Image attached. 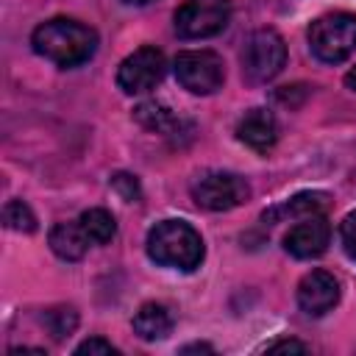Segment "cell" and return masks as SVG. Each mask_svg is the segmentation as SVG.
<instances>
[{"mask_svg": "<svg viewBox=\"0 0 356 356\" xmlns=\"http://www.w3.org/2000/svg\"><path fill=\"white\" fill-rule=\"evenodd\" d=\"M31 44H33V53H39L42 58L70 70L95 56L97 31L70 17H53L36 25V31L31 33Z\"/></svg>", "mask_w": 356, "mask_h": 356, "instance_id": "6da1fadb", "label": "cell"}, {"mask_svg": "<svg viewBox=\"0 0 356 356\" xmlns=\"http://www.w3.org/2000/svg\"><path fill=\"white\" fill-rule=\"evenodd\" d=\"M147 256L161 264V267H172L181 273H192L195 267H200L206 248H203V236L197 234L195 225H189L186 220H161L147 231Z\"/></svg>", "mask_w": 356, "mask_h": 356, "instance_id": "7a4b0ae2", "label": "cell"}, {"mask_svg": "<svg viewBox=\"0 0 356 356\" xmlns=\"http://www.w3.org/2000/svg\"><path fill=\"white\" fill-rule=\"evenodd\" d=\"M309 47L323 64H339L356 50V14L331 11L309 25Z\"/></svg>", "mask_w": 356, "mask_h": 356, "instance_id": "3957f363", "label": "cell"}, {"mask_svg": "<svg viewBox=\"0 0 356 356\" xmlns=\"http://www.w3.org/2000/svg\"><path fill=\"white\" fill-rule=\"evenodd\" d=\"M286 64V44L275 28H259L242 50V72L250 83L273 81Z\"/></svg>", "mask_w": 356, "mask_h": 356, "instance_id": "277c9868", "label": "cell"}, {"mask_svg": "<svg viewBox=\"0 0 356 356\" xmlns=\"http://www.w3.org/2000/svg\"><path fill=\"white\" fill-rule=\"evenodd\" d=\"M178 83L192 95H211L225 81V64L214 50H184L172 61Z\"/></svg>", "mask_w": 356, "mask_h": 356, "instance_id": "5b68a950", "label": "cell"}, {"mask_svg": "<svg viewBox=\"0 0 356 356\" xmlns=\"http://www.w3.org/2000/svg\"><path fill=\"white\" fill-rule=\"evenodd\" d=\"M231 19V0H184L175 11V33L181 39L217 36Z\"/></svg>", "mask_w": 356, "mask_h": 356, "instance_id": "8992f818", "label": "cell"}, {"mask_svg": "<svg viewBox=\"0 0 356 356\" xmlns=\"http://www.w3.org/2000/svg\"><path fill=\"white\" fill-rule=\"evenodd\" d=\"M248 197H250L248 181L234 172L211 170V172L197 175V181L192 184V200L209 211H231L242 206Z\"/></svg>", "mask_w": 356, "mask_h": 356, "instance_id": "52a82bcc", "label": "cell"}, {"mask_svg": "<svg viewBox=\"0 0 356 356\" xmlns=\"http://www.w3.org/2000/svg\"><path fill=\"white\" fill-rule=\"evenodd\" d=\"M164 70H167L164 53L153 44H145V47H139V50H134L131 56L122 58V64L117 70V86L125 95L150 92L164 78Z\"/></svg>", "mask_w": 356, "mask_h": 356, "instance_id": "ba28073f", "label": "cell"}, {"mask_svg": "<svg viewBox=\"0 0 356 356\" xmlns=\"http://www.w3.org/2000/svg\"><path fill=\"white\" fill-rule=\"evenodd\" d=\"M331 242V225L323 214H309L295 222L284 236V250L295 259H317Z\"/></svg>", "mask_w": 356, "mask_h": 356, "instance_id": "9c48e42d", "label": "cell"}, {"mask_svg": "<svg viewBox=\"0 0 356 356\" xmlns=\"http://www.w3.org/2000/svg\"><path fill=\"white\" fill-rule=\"evenodd\" d=\"M339 303V281L328 270H312L298 284V306L309 317H323Z\"/></svg>", "mask_w": 356, "mask_h": 356, "instance_id": "30bf717a", "label": "cell"}, {"mask_svg": "<svg viewBox=\"0 0 356 356\" xmlns=\"http://www.w3.org/2000/svg\"><path fill=\"white\" fill-rule=\"evenodd\" d=\"M236 139L256 153L273 150V145L278 142V122H275L273 111L270 108L245 111V117L236 122Z\"/></svg>", "mask_w": 356, "mask_h": 356, "instance_id": "8fae6325", "label": "cell"}, {"mask_svg": "<svg viewBox=\"0 0 356 356\" xmlns=\"http://www.w3.org/2000/svg\"><path fill=\"white\" fill-rule=\"evenodd\" d=\"M172 325H175V317L170 312V306L164 303H142L139 312L134 314V331L139 339L145 342H156V339H164L172 334Z\"/></svg>", "mask_w": 356, "mask_h": 356, "instance_id": "7c38bea8", "label": "cell"}, {"mask_svg": "<svg viewBox=\"0 0 356 356\" xmlns=\"http://www.w3.org/2000/svg\"><path fill=\"white\" fill-rule=\"evenodd\" d=\"M47 242H50V250L64 261H81L89 248V239L81 222H56L47 234Z\"/></svg>", "mask_w": 356, "mask_h": 356, "instance_id": "4fadbf2b", "label": "cell"}, {"mask_svg": "<svg viewBox=\"0 0 356 356\" xmlns=\"http://www.w3.org/2000/svg\"><path fill=\"white\" fill-rule=\"evenodd\" d=\"M134 120H136L142 128L156 131V134H164V136H172V134L184 125L181 117H178L170 106H164V103H159V100H145V103H139V106L134 108Z\"/></svg>", "mask_w": 356, "mask_h": 356, "instance_id": "5bb4252c", "label": "cell"}, {"mask_svg": "<svg viewBox=\"0 0 356 356\" xmlns=\"http://www.w3.org/2000/svg\"><path fill=\"white\" fill-rule=\"evenodd\" d=\"M325 206H328V195L325 192H298L286 203L264 211L261 220L273 222V220H281V217H309V214H320Z\"/></svg>", "mask_w": 356, "mask_h": 356, "instance_id": "9a60e30c", "label": "cell"}, {"mask_svg": "<svg viewBox=\"0 0 356 356\" xmlns=\"http://www.w3.org/2000/svg\"><path fill=\"white\" fill-rule=\"evenodd\" d=\"M78 222H81L89 245H108L117 234V222H114L111 211H106V209H86L78 217Z\"/></svg>", "mask_w": 356, "mask_h": 356, "instance_id": "2e32d148", "label": "cell"}, {"mask_svg": "<svg viewBox=\"0 0 356 356\" xmlns=\"http://www.w3.org/2000/svg\"><path fill=\"white\" fill-rule=\"evenodd\" d=\"M42 325L47 328V334L56 339V342H64L75 334L78 328V312L72 306H53L42 314Z\"/></svg>", "mask_w": 356, "mask_h": 356, "instance_id": "e0dca14e", "label": "cell"}, {"mask_svg": "<svg viewBox=\"0 0 356 356\" xmlns=\"http://www.w3.org/2000/svg\"><path fill=\"white\" fill-rule=\"evenodd\" d=\"M3 222H6V228L19 231V234H33V231H36V214H33L31 206L22 203V200H8V203H6V209H3Z\"/></svg>", "mask_w": 356, "mask_h": 356, "instance_id": "ac0fdd59", "label": "cell"}, {"mask_svg": "<svg viewBox=\"0 0 356 356\" xmlns=\"http://www.w3.org/2000/svg\"><path fill=\"white\" fill-rule=\"evenodd\" d=\"M108 184L120 195V200H125V203H139L142 200V186H139V178L136 175H131V172H114Z\"/></svg>", "mask_w": 356, "mask_h": 356, "instance_id": "d6986e66", "label": "cell"}, {"mask_svg": "<svg viewBox=\"0 0 356 356\" xmlns=\"http://www.w3.org/2000/svg\"><path fill=\"white\" fill-rule=\"evenodd\" d=\"M339 242H342V250L345 256L356 264V211H348L339 222Z\"/></svg>", "mask_w": 356, "mask_h": 356, "instance_id": "ffe728a7", "label": "cell"}, {"mask_svg": "<svg viewBox=\"0 0 356 356\" xmlns=\"http://www.w3.org/2000/svg\"><path fill=\"white\" fill-rule=\"evenodd\" d=\"M75 353H78V356H83V353H89V356H95V353H100V356H114L117 348H114L108 339H103V337H89V339H83V342L75 348Z\"/></svg>", "mask_w": 356, "mask_h": 356, "instance_id": "44dd1931", "label": "cell"}, {"mask_svg": "<svg viewBox=\"0 0 356 356\" xmlns=\"http://www.w3.org/2000/svg\"><path fill=\"white\" fill-rule=\"evenodd\" d=\"M267 350H270V353H286V350L306 353V350H309V345H306V342H298V339H275V342H270V345H267Z\"/></svg>", "mask_w": 356, "mask_h": 356, "instance_id": "7402d4cb", "label": "cell"}, {"mask_svg": "<svg viewBox=\"0 0 356 356\" xmlns=\"http://www.w3.org/2000/svg\"><path fill=\"white\" fill-rule=\"evenodd\" d=\"M181 353H214V348H211V345H206V342H195V345L181 348Z\"/></svg>", "mask_w": 356, "mask_h": 356, "instance_id": "603a6c76", "label": "cell"}, {"mask_svg": "<svg viewBox=\"0 0 356 356\" xmlns=\"http://www.w3.org/2000/svg\"><path fill=\"white\" fill-rule=\"evenodd\" d=\"M22 353H44V350H42V348H22V345L8 350V356H22Z\"/></svg>", "mask_w": 356, "mask_h": 356, "instance_id": "cb8c5ba5", "label": "cell"}, {"mask_svg": "<svg viewBox=\"0 0 356 356\" xmlns=\"http://www.w3.org/2000/svg\"><path fill=\"white\" fill-rule=\"evenodd\" d=\"M345 86H348L350 92H356V67H353V70L345 75Z\"/></svg>", "mask_w": 356, "mask_h": 356, "instance_id": "d4e9b609", "label": "cell"}, {"mask_svg": "<svg viewBox=\"0 0 356 356\" xmlns=\"http://www.w3.org/2000/svg\"><path fill=\"white\" fill-rule=\"evenodd\" d=\"M122 3H131V6H145V3H153V0H122Z\"/></svg>", "mask_w": 356, "mask_h": 356, "instance_id": "484cf974", "label": "cell"}]
</instances>
